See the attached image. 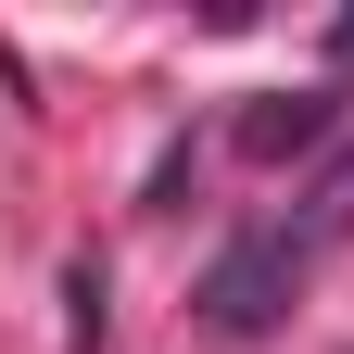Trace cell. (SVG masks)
Masks as SVG:
<instances>
[{"label":"cell","mask_w":354,"mask_h":354,"mask_svg":"<svg viewBox=\"0 0 354 354\" xmlns=\"http://www.w3.org/2000/svg\"><path fill=\"white\" fill-rule=\"evenodd\" d=\"M291 291H304V253H291L279 228H253V241H228V253L203 266V329H215V342H253Z\"/></svg>","instance_id":"cell-1"},{"label":"cell","mask_w":354,"mask_h":354,"mask_svg":"<svg viewBox=\"0 0 354 354\" xmlns=\"http://www.w3.org/2000/svg\"><path fill=\"white\" fill-rule=\"evenodd\" d=\"M329 127H342V88H266V102L241 114V152L279 165V152H317Z\"/></svg>","instance_id":"cell-2"},{"label":"cell","mask_w":354,"mask_h":354,"mask_svg":"<svg viewBox=\"0 0 354 354\" xmlns=\"http://www.w3.org/2000/svg\"><path fill=\"white\" fill-rule=\"evenodd\" d=\"M279 241H291L304 266H317V253H342V241H354V152H329L317 177H304V203L279 215Z\"/></svg>","instance_id":"cell-3"}]
</instances>
